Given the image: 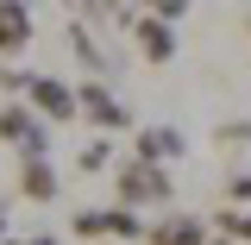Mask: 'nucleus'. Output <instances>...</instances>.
<instances>
[{
    "label": "nucleus",
    "mask_w": 251,
    "mask_h": 245,
    "mask_svg": "<svg viewBox=\"0 0 251 245\" xmlns=\"http://www.w3.org/2000/svg\"><path fill=\"white\" fill-rule=\"evenodd\" d=\"M170 201H176V183H170V170H157V163H138V157H126L120 170H113V208L138 214V208H170Z\"/></svg>",
    "instance_id": "1"
},
{
    "label": "nucleus",
    "mask_w": 251,
    "mask_h": 245,
    "mask_svg": "<svg viewBox=\"0 0 251 245\" xmlns=\"http://www.w3.org/2000/svg\"><path fill=\"white\" fill-rule=\"evenodd\" d=\"M19 101L31 107V120H44V126H69L75 120L69 82H63V76H44V69H25V76H19Z\"/></svg>",
    "instance_id": "2"
},
{
    "label": "nucleus",
    "mask_w": 251,
    "mask_h": 245,
    "mask_svg": "<svg viewBox=\"0 0 251 245\" xmlns=\"http://www.w3.org/2000/svg\"><path fill=\"white\" fill-rule=\"evenodd\" d=\"M69 94H75V120H88L94 132H132V113L107 82H75Z\"/></svg>",
    "instance_id": "3"
},
{
    "label": "nucleus",
    "mask_w": 251,
    "mask_h": 245,
    "mask_svg": "<svg viewBox=\"0 0 251 245\" xmlns=\"http://www.w3.org/2000/svg\"><path fill=\"white\" fill-rule=\"evenodd\" d=\"M0 145H19V157H50V126L31 120L25 101H6L0 107Z\"/></svg>",
    "instance_id": "4"
},
{
    "label": "nucleus",
    "mask_w": 251,
    "mask_h": 245,
    "mask_svg": "<svg viewBox=\"0 0 251 245\" xmlns=\"http://www.w3.org/2000/svg\"><path fill=\"white\" fill-rule=\"evenodd\" d=\"M69 233L75 239H145V220L126 208H75Z\"/></svg>",
    "instance_id": "5"
},
{
    "label": "nucleus",
    "mask_w": 251,
    "mask_h": 245,
    "mask_svg": "<svg viewBox=\"0 0 251 245\" xmlns=\"http://www.w3.org/2000/svg\"><path fill=\"white\" fill-rule=\"evenodd\" d=\"M126 31H132L138 57L151 63V69H163V63H176V31L163 26V19H151L145 6H132V19H126Z\"/></svg>",
    "instance_id": "6"
},
{
    "label": "nucleus",
    "mask_w": 251,
    "mask_h": 245,
    "mask_svg": "<svg viewBox=\"0 0 251 245\" xmlns=\"http://www.w3.org/2000/svg\"><path fill=\"white\" fill-rule=\"evenodd\" d=\"M13 195L31 201V208H44V201H57L63 183H57V163L50 157H19V176H13Z\"/></svg>",
    "instance_id": "7"
},
{
    "label": "nucleus",
    "mask_w": 251,
    "mask_h": 245,
    "mask_svg": "<svg viewBox=\"0 0 251 245\" xmlns=\"http://www.w3.org/2000/svg\"><path fill=\"white\" fill-rule=\"evenodd\" d=\"M182 151H188V145H182L176 126H145V132L132 138V157H138V163H157V170H170Z\"/></svg>",
    "instance_id": "8"
},
{
    "label": "nucleus",
    "mask_w": 251,
    "mask_h": 245,
    "mask_svg": "<svg viewBox=\"0 0 251 245\" xmlns=\"http://www.w3.org/2000/svg\"><path fill=\"white\" fill-rule=\"evenodd\" d=\"M31 38H38L31 6H19V0H0V57H19Z\"/></svg>",
    "instance_id": "9"
},
{
    "label": "nucleus",
    "mask_w": 251,
    "mask_h": 245,
    "mask_svg": "<svg viewBox=\"0 0 251 245\" xmlns=\"http://www.w3.org/2000/svg\"><path fill=\"white\" fill-rule=\"evenodd\" d=\"M145 245H207V220H195V214H163L157 226H145Z\"/></svg>",
    "instance_id": "10"
},
{
    "label": "nucleus",
    "mask_w": 251,
    "mask_h": 245,
    "mask_svg": "<svg viewBox=\"0 0 251 245\" xmlns=\"http://www.w3.org/2000/svg\"><path fill=\"white\" fill-rule=\"evenodd\" d=\"M69 51H75V57L88 63V82H100V76H107V57H100V44H94V31L82 26L75 13H69Z\"/></svg>",
    "instance_id": "11"
},
{
    "label": "nucleus",
    "mask_w": 251,
    "mask_h": 245,
    "mask_svg": "<svg viewBox=\"0 0 251 245\" xmlns=\"http://www.w3.org/2000/svg\"><path fill=\"white\" fill-rule=\"evenodd\" d=\"M207 233H220L226 245H251V208H220Z\"/></svg>",
    "instance_id": "12"
},
{
    "label": "nucleus",
    "mask_w": 251,
    "mask_h": 245,
    "mask_svg": "<svg viewBox=\"0 0 251 245\" xmlns=\"http://www.w3.org/2000/svg\"><path fill=\"white\" fill-rule=\"evenodd\" d=\"M220 208H251V170H232L220 183Z\"/></svg>",
    "instance_id": "13"
},
{
    "label": "nucleus",
    "mask_w": 251,
    "mask_h": 245,
    "mask_svg": "<svg viewBox=\"0 0 251 245\" xmlns=\"http://www.w3.org/2000/svg\"><path fill=\"white\" fill-rule=\"evenodd\" d=\"M214 138H220V151H251V120H226Z\"/></svg>",
    "instance_id": "14"
},
{
    "label": "nucleus",
    "mask_w": 251,
    "mask_h": 245,
    "mask_svg": "<svg viewBox=\"0 0 251 245\" xmlns=\"http://www.w3.org/2000/svg\"><path fill=\"white\" fill-rule=\"evenodd\" d=\"M107 163H113V145H107V138H94V145L75 151V170H107Z\"/></svg>",
    "instance_id": "15"
},
{
    "label": "nucleus",
    "mask_w": 251,
    "mask_h": 245,
    "mask_svg": "<svg viewBox=\"0 0 251 245\" xmlns=\"http://www.w3.org/2000/svg\"><path fill=\"white\" fill-rule=\"evenodd\" d=\"M0 245H63V239H57V233H6Z\"/></svg>",
    "instance_id": "16"
},
{
    "label": "nucleus",
    "mask_w": 251,
    "mask_h": 245,
    "mask_svg": "<svg viewBox=\"0 0 251 245\" xmlns=\"http://www.w3.org/2000/svg\"><path fill=\"white\" fill-rule=\"evenodd\" d=\"M6 233H13V226H6V201H0V239H6Z\"/></svg>",
    "instance_id": "17"
},
{
    "label": "nucleus",
    "mask_w": 251,
    "mask_h": 245,
    "mask_svg": "<svg viewBox=\"0 0 251 245\" xmlns=\"http://www.w3.org/2000/svg\"><path fill=\"white\" fill-rule=\"evenodd\" d=\"M207 245H226V239H220V233H207Z\"/></svg>",
    "instance_id": "18"
},
{
    "label": "nucleus",
    "mask_w": 251,
    "mask_h": 245,
    "mask_svg": "<svg viewBox=\"0 0 251 245\" xmlns=\"http://www.w3.org/2000/svg\"><path fill=\"white\" fill-rule=\"evenodd\" d=\"M245 26H251V13H245Z\"/></svg>",
    "instance_id": "19"
}]
</instances>
